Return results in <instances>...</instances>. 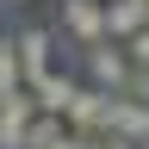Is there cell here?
Instances as JSON below:
<instances>
[{
    "mask_svg": "<svg viewBox=\"0 0 149 149\" xmlns=\"http://www.w3.org/2000/svg\"><path fill=\"white\" fill-rule=\"evenodd\" d=\"M124 50H130V62H143V68H149V25H143L137 37H130V44H124Z\"/></svg>",
    "mask_w": 149,
    "mask_h": 149,
    "instance_id": "11",
    "label": "cell"
},
{
    "mask_svg": "<svg viewBox=\"0 0 149 149\" xmlns=\"http://www.w3.org/2000/svg\"><path fill=\"white\" fill-rule=\"evenodd\" d=\"M0 6H6V0H0Z\"/></svg>",
    "mask_w": 149,
    "mask_h": 149,
    "instance_id": "14",
    "label": "cell"
},
{
    "mask_svg": "<svg viewBox=\"0 0 149 149\" xmlns=\"http://www.w3.org/2000/svg\"><path fill=\"white\" fill-rule=\"evenodd\" d=\"M143 149H149V143H143Z\"/></svg>",
    "mask_w": 149,
    "mask_h": 149,
    "instance_id": "15",
    "label": "cell"
},
{
    "mask_svg": "<svg viewBox=\"0 0 149 149\" xmlns=\"http://www.w3.org/2000/svg\"><path fill=\"white\" fill-rule=\"evenodd\" d=\"M87 74H93V87L118 93V87H124V74H130V50H112V37L87 44Z\"/></svg>",
    "mask_w": 149,
    "mask_h": 149,
    "instance_id": "3",
    "label": "cell"
},
{
    "mask_svg": "<svg viewBox=\"0 0 149 149\" xmlns=\"http://www.w3.org/2000/svg\"><path fill=\"white\" fill-rule=\"evenodd\" d=\"M37 112H44L37 93L31 87H13L6 100H0V149H25V124L37 118Z\"/></svg>",
    "mask_w": 149,
    "mask_h": 149,
    "instance_id": "2",
    "label": "cell"
},
{
    "mask_svg": "<svg viewBox=\"0 0 149 149\" xmlns=\"http://www.w3.org/2000/svg\"><path fill=\"white\" fill-rule=\"evenodd\" d=\"M143 25H149V0H106V31H112V37L130 44Z\"/></svg>",
    "mask_w": 149,
    "mask_h": 149,
    "instance_id": "5",
    "label": "cell"
},
{
    "mask_svg": "<svg viewBox=\"0 0 149 149\" xmlns=\"http://www.w3.org/2000/svg\"><path fill=\"white\" fill-rule=\"evenodd\" d=\"M62 112H37V118L25 124V149H56V143H62Z\"/></svg>",
    "mask_w": 149,
    "mask_h": 149,
    "instance_id": "9",
    "label": "cell"
},
{
    "mask_svg": "<svg viewBox=\"0 0 149 149\" xmlns=\"http://www.w3.org/2000/svg\"><path fill=\"white\" fill-rule=\"evenodd\" d=\"M68 130H87V137H100V130H112V93L106 87H74L68 100Z\"/></svg>",
    "mask_w": 149,
    "mask_h": 149,
    "instance_id": "1",
    "label": "cell"
},
{
    "mask_svg": "<svg viewBox=\"0 0 149 149\" xmlns=\"http://www.w3.org/2000/svg\"><path fill=\"white\" fill-rule=\"evenodd\" d=\"M56 149H100V137H87V130H74V137H68V130H62V143H56Z\"/></svg>",
    "mask_w": 149,
    "mask_h": 149,
    "instance_id": "12",
    "label": "cell"
},
{
    "mask_svg": "<svg viewBox=\"0 0 149 149\" xmlns=\"http://www.w3.org/2000/svg\"><path fill=\"white\" fill-rule=\"evenodd\" d=\"M112 130L130 143H149V106L143 100H124V93H112Z\"/></svg>",
    "mask_w": 149,
    "mask_h": 149,
    "instance_id": "6",
    "label": "cell"
},
{
    "mask_svg": "<svg viewBox=\"0 0 149 149\" xmlns=\"http://www.w3.org/2000/svg\"><path fill=\"white\" fill-rule=\"evenodd\" d=\"M13 44H19V68H25V87L37 81V74H50V31L25 25V37H13Z\"/></svg>",
    "mask_w": 149,
    "mask_h": 149,
    "instance_id": "7",
    "label": "cell"
},
{
    "mask_svg": "<svg viewBox=\"0 0 149 149\" xmlns=\"http://www.w3.org/2000/svg\"><path fill=\"white\" fill-rule=\"evenodd\" d=\"M13 87H25V68H19V44L0 37V100H6Z\"/></svg>",
    "mask_w": 149,
    "mask_h": 149,
    "instance_id": "10",
    "label": "cell"
},
{
    "mask_svg": "<svg viewBox=\"0 0 149 149\" xmlns=\"http://www.w3.org/2000/svg\"><path fill=\"white\" fill-rule=\"evenodd\" d=\"M31 93H37V106H44V112H68V100H74V81H68V74H37V81H31Z\"/></svg>",
    "mask_w": 149,
    "mask_h": 149,
    "instance_id": "8",
    "label": "cell"
},
{
    "mask_svg": "<svg viewBox=\"0 0 149 149\" xmlns=\"http://www.w3.org/2000/svg\"><path fill=\"white\" fill-rule=\"evenodd\" d=\"M62 25L81 37V44L112 37V31H106V0H62Z\"/></svg>",
    "mask_w": 149,
    "mask_h": 149,
    "instance_id": "4",
    "label": "cell"
},
{
    "mask_svg": "<svg viewBox=\"0 0 149 149\" xmlns=\"http://www.w3.org/2000/svg\"><path fill=\"white\" fill-rule=\"evenodd\" d=\"M100 149H143V143H130V137H118V130H100Z\"/></svg>",
    "mask_w": 149,
    "mask_h": 149,
    "instance_id": "13",
    "label": "cell"
}]
</instances>
